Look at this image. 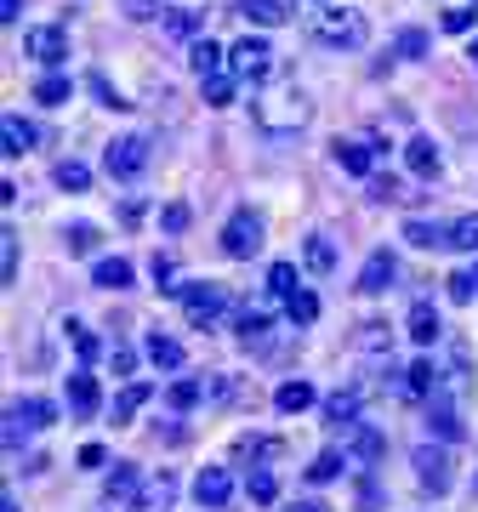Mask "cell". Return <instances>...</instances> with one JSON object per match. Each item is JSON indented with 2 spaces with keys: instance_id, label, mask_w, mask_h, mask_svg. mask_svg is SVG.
<instances>
[{
  "instance_id": "cell-53",
  "label": "cell",
  "mask_w": 478,
  "mask_h": 512,
  "mask_svg": "<svg viewBox=\"0 0 478 512\" xmlns=\"http://www.w3.org/2000/svg\"><path fill=\"white\" fill-rule=\"evenodd\" d=\"M18 12H23V0H0V18L6 23H18Z\"/></svg>"
},
{
  "instance_id": "cell-58",
  "label": "cell",
  "mask_w": 478,
  "mask_h": 512,
  "mask_svg": "<svg viewBox=\"0 0 478 512\" xmlns=\"http://www.w3.org/2000/svg\"><path fill=\"white\" fill-rule=\"evenodd\" d=\"M319 6H331V0H319Z\"/></svg>"
},
{
  "instance_id": "cell-9",
  "label": "cell",
  "mask_w": 478,
  "mask_h": 512,
  "mask_svg": "<svg viewBox=\"0 0 478 512\" xmlns=\"http://www.w3.org/2000/svg\"><path fill=\"white\" fill-rule=\"evenodd\" d=\"M331 154H336V165H342L348 177H370V171H376V148L359 143V137H336Z\"/></svg>"
},
{
  "instance_id": "cell-52",
  "label": "cell",
  "mask_w": 478,
  "mask_h": 512,
  "mask_svg": "<svg viewBox=\"0 0 478 512\" xmlns=\"http://www.w3.org/2000/svg\"><path fill=\"white\" fill-rule=\"evenodd\" d=\"M370 200H405V194H399L393 177H370Z\"/></svg>"
},
{
  "instance_id": "cell-44",
  "label": "cell",
  "mask_w": 478,
  "mask_h": 512,
  "mask_svg": "<svg viewBox=\"0 0 478 512\" xmlns=\"http://www.w3.org/2000/svg\"><path fill=\"white\" fill-rule=\"evenodd\" d=\"M205 103H211V109H228V103H234V74H217V80H205Z\"/></svg>"
},
{
  "instance_id": "cell-19",
  "label": "cell",
  "mask_w": 478,
  "mask_h": 512,
  "mask_svg": "<svg viewBox=\"0 0 478 512\" xmlns=\"http://www.w3.org/2000/svg\"><path fill=\"white\" fill-rule=\"evenodd\" d=\"M268 330H274V308H251V302H245V313H239V342H245V348H262V342H268Z\"/></svg>"
},
{
  "instance_id": "cell-7",
  "label": "cell",
  "mask_w": 478,
  "mask_h": 512,
  "mask_svg": "<svg viewBox=\"0 0 478 512\" xmlns=\"http://www.w3.org/2000/svg\"><path fill=\"white\" fill-rule=\"evenodd\" d=\"M103 165H109V177H120V183L143 177L148 171V137H120V143H109Z\"/></svg>"
},
{
  "instance_id": "cell-8",
  "label": "cell",
  "mask_w": 478,
  "mask_h": 512,
  "mask_svg": "<svg viewBox=\"0 0 478 512\" xmlns=\"http://www.w3.org/2000/svg\"><path fill=\"white\" fill-rule=\"evenodd\" d=\"M137 490H143V473H137V461H114L109 484H103V512H131Z\"/></svg>"
},
{
  "instance_id": "cell-28",
  "label": "cell",
  "mask_w": 478,
  "mask_h": 512,
  "mask_svg": "<svg viewBox=\"0 0 478 512\" xmlns=\"http://www.w3.org/2000/svg\"><path fill=\"white\" fill-rule=\"evenodd\" d=\"M302 262H308L313 274H331L336 268V245L325 234H308V245H302Z\"/></svg>"
},
{
  "instance_id": "cell-42",
  "label": "cell",
  "mask_w": 478,
  "mask_h": 512,
  "mask_svg": "<svg viewBox=\"0 0 478 512\" xmlns=\"http://www.w3.org/2000/svg\"><path fill=\"white\" fill-rule=\"evenodd\" d=\"M342 467H348V456H336V450H319V456H313V467H308V478H313V484H331Z\"/></svg>"
},
{
  "instance_id": "cell-4",
  "label": "cell",
  "mask_w": 478,
  "mask_h": 512,
  "mask_svg": "<svg viewBox=\"0 0 478 512\" xmlns=\"http://www.w3.org/2000/svg\"><path fill=\"white\" fill-rule=\"evenodd\" d=\"M222 251L234 256V262H251V256L262 251V217H257V211H245V205H239L234 217L222 222Z\"/></svg>"
},
{
  "instance_id": "cell-23",
  "label": "cell",
  "mask_w": 478,
  "mask_h": 512,
  "mask_svg": "<svg viewBox=\"0 0 478 512\" xmlns=\"http://www.w3.org/2000/svg\"><path fill=\"white\" fill-rule=\"evenodd\" d=\"M313 399H319V393H313V382H302V376H296V382H285V387L274 393L279 416H302V410H308Z\"/></svg>"
},
{
  "instance_id": "cell-29",
  "label": "cell",
  "mask_w": 478,
  "mask_h": 512,
  "mask_svg": "<svg viewBox=\"0 0 478 512\" xmlns=\"http://www.w3.org/2000/svg\"><path fill=\"white\" fill-rule=\"evenodd\" d=\"M427 427H433L439 439H450V444L461 439V416H456V410H450V404L439 399V393H433V410H427Z\"/></svg>"
},
{
  "instance_id": "cell-31",
  "label": "cell",
  "mask_w": 478,
  "mask_h": 512,
  "mask_svg": "<svg viewBox=\"0 0 478 512\" xmlns=\"http://www.w3.org/2000/svg\"><path fill=\"white\" fill-rule=\"evenodd\" d=\"M97 239H103V234H97L92 222H69V228H63V251H69V256H92Z\"/></svg>"
},
{
  "instance_id": "cell-46",
  "label": "cell",
  "mask_w": 478,
  "mask_h": 512,
  "mask_svg": "<svg viewBox=\"0 0 478 512\" xmlns=\"http://www.w3.org/2000/svg\"><path fill=\"white\" fill-rule=\"evenodd\" d=\"M86 86H92V92L103 97V109H131V103H126V97H120V92H114V86H109V80H103V74H86Z\"/></svg>"
},
{
  "instance_id": "cell-60",
  "label": "cell",
  "mask_w": 478,
  "mask_h": 512,
  "mask_svg": "<svg viewBox=\"0 0 478 512\" xmlns=\"http://www.w3.org/2000/svg\"><path fill=\"white\" fill-rule=\"evenodd\" d=\"M473 279H478V268H473Z\"/></svg>"
},
{
  "instance_id": "cell-61",
  "label": "cell",
  "mask_w": 478,
  "mask_h": 512,
  "mask_svg": "<svg viewBox=\"0 0 478 512\" xmlns=\"http://www.w3.org/2000/svg\"><path fill=\"white\" fill-rule=\"evenodd\" d=\"M473 6H478V0H473Z\"/></svg>"
},
{
  "instance_id": "cell-43",
  "label": "cell",
  "mask_w": 478,
  "mask_h": 512,
  "mask_svg": "<svg viewBox=\"0 0 478 512\" xmlns=\"http://www.w3.org/2000/svg\"><path fill=\"white\" fill-rule=\"evenodd\" d=\"M353 456L376 461V456H382V433H376V427H353Z\"/></svg>"
},
{
  "instance_id": "cell-36",
  "label": "cell",
  "mask_w": 478,
  "mask_h": 512,
  "mask_svg": "<svg viewBox=\"0 0 478 512\" xmlns=\"http://www.w3.org/2000/svg\"><path fill=\"white\" fill-rule=\"evenodd\" d=\"M63 330H69L74 353H80V370H86V365H92V359H97V353H103V342H97V336H92V330H86V325H80V319H69V325H63Z\"/></svg>"
},
{
  "instance_id": "cell-45",
  "label": "cell",
  "mask_w": 478,
  "mask_h": 512,
  "mask_svg": "<svg viewBox=\"0 0 478 512\" xmlns=\"http://www.w3.org/2000/svg\"><path fill=\"white\" fill-rule=\"evenodd\" d=\"M188 222H194V211H188V205H183V200H171V205H166V211H160V228H166V234H183Z\"/></svg>"
},
{
  "instance_id": "cell-11",
  "label": "cell",
  "mask_w": 478,
  "mask_h": 512,
  "mask_svg": "<svg viewBox=\"0 0 478 512\" xmlns=\"http://www.w3.org/2000/svg\"><path fill=\"white\" fill-rule=\"evenodd\" d=\"M416 478H422L433 495H444V490H450V456L433 450V444H422V450H416Z\"/></svg>"
},
{
  "instance_id": "cell-14",
  "label": "cell",
  "mask_w": 478,
  "mask_h": 512,
  "mask_svg": "<svg viewBox=\"0 0 478 512\" xmlns=\"http://www.w3.org/2000/svg\"><path fill=\"white\" fill-rule=\"evenodd\" d=\"M228 495H234L228 467H205V473L194 478V501H200V507H228Z\"/></svg>"
},
{
  "instance_id": "cell-30",
  "label": "cell",
  "mask_w": 478,
  "mask_h": 512,
  "mask_svg": "<svg viewBox=\"0 0 478 512\" xmlns=\"http://www.w3.org/2000/svg\"><path fill=\"white\" fill-rule=\"evenodd\" d=\"M353 348L359 353H370V359H382V353H393V336H387V325H359V336H353Z\"/></svg>"
},
{
  "instance_id": "cell-2",
  "label": "cell",
  "mask_w": 478,
  "mask_h": 512,
  "mask_svg": "<svg viewBox=\"0 0 478 512\" xmlns=\"http://www.w3.org/2000/svg\"><path fill=\"white\" fill-rule=\"evenodd\" d=\"M365 35H370V23H365V12H353V6H319L313 12V40H325V46H365Z\"/></svg>"
},
{
  "instance_id": "cell-1",
  "label": "cell",
  "mask_w": 478,
  "mask_h": 512,
  "mask_svg": "<svg viewBox=\"0 0 478 512\" xmlns=\"http://www.w3.org/2000/svg\"><path fill=\"white\" fill-rule=\"evenodd\" d=\"M251 120H257V131H268V137H296V131L313 120V97L302 92V86L262 92V97H251Z\"/></svg>"
},
{
  "instance_id": "cell-54",
  "label": "cell",
  "mask_w": 478,
  "mask_h": 512,
  "mask_svg": "<svg viewBox=\"0 0 478 512\" xmlns=\"http://www.w3.org/2000/svg\"><path fill=\"white\" fill-rule=\"evenodd\" d=\"M131 18H154V0H131Z\"/></svg>"
},
{
  "instance_id": "cell-34",
  "label": "cell",
  "mask_w": 478,
  "mask_h": 512,
  "mask_svg": "<svg viewBox=\"0 0 478 512\" xmlns=\"http://www.w3.org/2000/svg\"><path fill=\"white\" fill-rule=\"evenodd\" d=\"M245 495H251L257 507H274V501H279V478L268 473V467H257V473L245 478Z\"/></svg>"
},
{
  "instance_id": "cell-25",
  "label": "cell",
  "mask_w": 478,
  "mask_h": 512,
  "mask_svg": "<svg viewBox=\"0 0 478 512\" xmlns=\"http://www.w3.org/2000/svg\"><path fill=\"white\" fill-rule=\"evenodd\" d=\"M148 359L160 370H183V342L177 336H160V330H148Z\"/></svg>"
},
{
  "instance_id": "cell-20",
  "label": "cell",
  "mask_w": 478,
  "mask_h": 512,
  "mask_svg": "<svg viewBox=\"0 0 478 512\" xmlns=\"http://www.w3.org/2000/svg\"><path fill=\"white\" fill-rule=\"evenodd\" d=\"M325 421H331L336 433H348V427H359V393H331V399H325Z\"/></svg>"
},
{
  "instance_id": "cell-17",
  "label": "cell",
  "mask_w": 478,
  "mask_h": 512,
  "mask_svg": "<svg viewBox=\"0 0 478 512\" xmlns=\"http://www.w3.org/2000/svg\"><path fill=\"white\" fill-rule=\"evenodd\" d=\"M92 285L97 291H131V262L126 256H97L92 262Z\"/></svg>"
},
{
  "instance_id": "cell-15",
  "label": "cell",
  "mask_w": 478,
  "mask_h": 512,
  "mask_svg": "<svg viewBox=\"0 0 478 512\" xmlns=\"http://www.w3.org/2000/svg\"><path fill=\"white\" fill-rule=\"evenodd\" d=\"M393 274H399V262H393L387 251H370L365 268H359V291H365V296H382L387 285H393Z\"/></svg>"
},
{
  "instance_id": "cell-38",
  "label": "cell",
  "mask_w": 478,
  "mask_h": 512,
  "mask_svg": "<svg viewBox=\"0 0 478 512\" xmlns=\"http://www.w3.org/2000/svg\"><path fill=\"white\" fill-rule=\"evenodd\" d=\"M268 291H274V296H296V291H302L296 262H274V268H268Z\"/></svg>"
},
{
  "instance_id": "cell-40",
  "label": "cell",
  "mask_w": 478,
  "mask_h": 512,
  "mask_svg": "<svg viewBox=\"0 0 478 512\" xmlns=\"http://www.w3.org/2000/svg\"><path fill=\"white\" fill-rule=\"evenodd\" d=\"M450 245H456V251H478V211L450 222Z\"/></svg>"
},
{
  "instance_id": "cell-47",
  "label": "cell",
  "mask_w": 478,
  "mask_h": 512,
  "mask_svg": "<svg viewBox=\"0 0 478 512\" xmlns=\"http://www.w3.org/2000/svg\"><path fill=\"white\" fill-rule=\"evenodd\" d=\"M166 29H171V35H194V29H200V12L177 6V12H166Z\"/></svg>"
},
{
  "instance_id": "cell-21",
  "label": "cell",
  "mask_w": 478,
  "mask_h": 512,
  "mask_svg": "<svg viewBox=\"0 0 478 512\" xmlns=\"http://www.w3.org/2000/svg\"><path fill=\"white\" fill-rule=\"evenodd\" d=\"M0 137H6V154H12V160H23V154L35 148V126H29L23 114H6V120H0Z\"/></svg>"
},
{
  "instance_id": "cell-16",
  "label": "cell",
  "mask_w": 478,
  "mask_h": 512,
  "mask_svg": "<svg viewBox=\"0 0 478 512\" xmlns=\"http://www.w3.org/2000/svg\"><path fill=\"white\" fill-rule=\"evenodd\" d=\"M239 12L257 23V29H279V23H291V18H296V0H245Z\"/></svg>"
},
{
  "instance_id": "cell-56",
  "label": "cell",
  "mask_w": 478,
  "mask_h": 512,
  "mask_svg": "<svg viewBox=\"0 0 478 512\" xmlns=\"http://www.w3.org/2000/svg\"><path fill=\"white\" fill-rule=\"evenodd\" d=\"M0 512H18V501H12V495H6V501H0Z\"/></svg>"
},
{
  "instance_id": "cell-39",
  "label": "cell",
  "mask_w": 478,
  "mask_h": 512,
  "mask_svg": "<svg viewBox=\"0 0 478 512\" xmlns=\"http://www.w3.org/2000/svg\"><path fill=\"white\" fill-rule=\"evenodd\" d=\"M0 279L18 285V234L12 228H0Z\"/></svg>"
},
{
  "instance_id": "cell-37",
  "label": "cell",
  "mask_w": 478,
  "mask_h": 512,
  "mask_svg": "<svg viewBox=\"0 0 478 512\" xmlns=\"http://www.w3.org/2000/svg\"><path fill=\"white\" fill-rule=\"evenodd\" d=\"M285 319H291V325H313V319H319V296H313V291L285 296Z\"/></svg>"
},
{
  "instance_id": "cell-26",
  "label": "cell",
  "mask_w": 478,
  "mask_h": 512,
  "mask_svg": "<svg viewBox=\"0 0 478 512\" xmlns=\"http://www.w3.org/2000/svg\"><path fill=\"white\" fill-rule=\"evenodd\" d=\"M148 399H154V382H131L126 393H120V399H114V427H126V421L137 416V410H143Z\"/></svg>"
},
{
  "instance_id": "cell-22",
  "label": "cell",
  "mask_w": 478,
  "mask_h": 512,
  "mask_svg": "<svg viewBox=\"0 0 478 512\" xmlns=\"http://www.w3.org/2000/svg\"><path fill=\"white\" fill-rule=\"evenodd\" d=\"M405 165H410V171H416V177H439V148H433V143H427V137H410V143H405Z\"/></svg>"
},
{
  "instance_id": "cell-33",
  "label": "cell",
  "mask_w": 478,
  "mask_h": 512,
  "mask_svg": "<svg viewBox=\"0 0 478 512\" xmlns=\"http://www.w3.org/2000/svg\"><path fill=\"white\" fill-rule=\"evenodd\" d=\"M200 399H205V382H200V376H183V382L166 387V404H171V410H194Z\"/></svg>"
},
{
  "instance_id": "cell-50",
  "label": "cell",
  "mask_w": 478,
  "mask_h": 512,
  "mask_svg": "<svg viewBox=\"0 0 478 512\" xmlns=\"http://www.w3.org/2000/svg\"><path fill=\"white\" fill-rule=\"evenodd\" d=\"M109 365H114V376H131V370H137V353H131L126 342H114V348H109Z\"/></svg>"
},
{
  "instance_id": "cell-41",
  "label": "cell",
  "mask_w": 478,
  "mask_h": 512,
  "mask_svg": "<svg viewBox=\"0 0 478 512\" xmlns=\"http://www.w3.org/2000/svg\"><path fill=\"white\" fill-rule=\"evenodd\" d=\"M410 393H416V399L439 393V370H433V359H416V365H410Z\"/></svg>"
},
{
  "instance_id": "cell-3",
  "label": "cell",
  "mask_w": 478,
  "mask_h": 512,
  "mask_svg": "<svg viewBox=\"0 0 478 512\" xmlns=\"http://www.w3.org/2000/svg\"><path fill=\"white\" fill-rule=\"evenodd\" d=\"M177 296H183V313L194 330H211L228 313V291L222 285H211V279H194V285H177Z\"/></svg>"
},
{
  "instance_id": "cell-12",
  "label": "cell",
  "mask_w": 478,
  "mask_h": 512,
  "mask_svg": "<svg viewBox=\"0 0 478 512\" xmlns=\"http://www.w3.org/2000/svg\"><path fill=\"white\" fill-rule=\"evenodd\" d=\"M405 330H410V342L416 348H433L444 336V325H439V308L433 302H410V319H405Z\"/></svg>"
},
{
  "instance_id": "cell-10",
  "label": "cell",
  "mask_w": 478,
  "mask_h": 512,
  "mask_svg": "<svg viewBox=\"0 0 478 512\" xmlns=\"http://www.w3.org/2000/svg\"><path fill=\"white\" fill-rule=\"evenodd\" d=\"M171 501H177V478L154 473V478H143V490H137L131 512H171Z\"/></svg>"
},
{
  "instance_id": "cell-49",
  "label": "cell",
  "mask_w": 478,
  "mask_h": 512,
  "mask_svg": "<svg viewBox=\"0 0 478 512\" xmlns=\"http://www.w3.org/2000/svg\"><path fill=\"white\" fill-rule=\"evenodd\" d=\"M444 29H450V35H467V29H473V23H478V12H461V6H450V12H444Z\"/></svg>"
},
{
  "instance_id": "cell-24",
  "label": "cell",
  "mask_w": 478,
  "mask_h": 512,
  "mask_svg": "<svg viewBox=\"0 0 478 512\" xmlns=\"http://www.w3.org/2000/svg\"><path fill=\"white\" fill-rule=\"evenodd\" d=\"M405 239L416 245V251H439V245H450V228H439V222H422V217H410V222H405Z\"/></svg>"
},
{
  "instance_id": "cell-55",
  "label": "cell",
  "mask_w": 478,
  "mask_h": 512,
  "mask_svg": "<svg viewBox=\"0 0 478 512\" xmlns=\"http://www.w3.org/2000/svg\"><path fill=\"white\" fill-rule=\"evenodd\" d=\"M291 512H331V507H325V501H296Z\"/></svg>"
},
{
  "instance_id": "cell-59",
  "label": "cell",
  "mask_w": 478,
  "mask_h": 512,
  "mask_svg": "<svg viewBox=\"0 0 478 512\" xmlns=\"http://www.w3.org/2000/svg\"><path fill=\"white\" fill-rule=\"evenodd\" d=\"M473 490H478V478H473Z\"/></svg>"
},
{
  "instance_id": "cell-27",
  "label": "cell",
  "mask_w": 478,
  "mask_h": 512,
  "mask_svg": "<svg viewBox=\"0 0 478 512\" xmlns=\"http://www.w3.org/2000/svg\"><path fill=\"white\" fill-rule=\"evenodd\" d=\"M12 416H18L23 427H52V421H57V404H52V399H35V393H29V399L12 404Z\"/></svg>"
},
{
  "instance_id": "cell-57",
  "label": "cell",
  "mask_w": 478,
  "mask_h": 512,
  "mask_svg": "<svg viewBox=\"0 0 478 512\" xmlns=\"http://www.w3.org/2000/svg\"><path fill=\"white\" fill-rule=\"evenodd\" d=\"M467 57H473V69H478V40H473V46H467Z\"/></svg>"
},
{
  "instance_id": "cell-35",
  "label": "cell",
  "mask_w": 478,
  "mask_h": 512,
  "mask_svg": "<svg viewBox=\"0 0 478 512\" xmlns=\"http://www.w3.org/2000/svg\"><path fill=\"white\" fill-rule=\"evenodd\" d=\"M57 188H63V194H86V183H92V171H86V165L80 160H57Z\"/></svg>"
},
{
  "instance_id": "cell-5",
  "label": "cell",
  "mask_w": 478,
  "mask_h": 512,
  "mask_svg": "<svg viewBox=\"0 0 478 512\" xmlns=\"http://www.w3.org/2000/svg\"><path fill=\"white\" fill-rule=\"evenodd\" d=\"M268 69H274V46L262 35H245V40L228 46V74H234V80H262Z\"/></svg>"
},
{
  "instance_id": "cell-48",
  "label": "cell",
  "mask_w": 478,
  "mask_h": 512,
  "mask_svg": "<svg viewBox=\"0 0 478 512\" xmlns=\"http://www.w3.org/2000/svg\"><path fill=\"white\" fill-rule=\"evenodd\" d=\"M444 285H450V302H473V296H478V279L473 274H450Z\"/></svg>"
},
{
  "instance_id": "cell-32",
  "label": "cell",
  "mask_w": 478,
  "mask_h": 512,
  "mask_svg": "<svg viewBox=\"0 0 478 512\" xmlns=\"http://www.w3.org/2000/svg\"><path fill=\"white\" fill-rule=\"evenodd\" d=\"M69 80H63V74H40L35 80V103H46V109H63V103H69Z\"/></svg>"
},
{
  "instance_id": "cell-51",
  "label": "cell",
  "mask_w": 478,
  "mask_h": 512,
  "mask_svg": "<svg viewBox=\"0 0 478 512\" xmlns=\"http://www.w3.org/2000/svg\"><path fill=\"white\" fill-rule=\"evenodd\" d=\"M399 57H427V35H422V29H405V35H399Z\"/></svg>"
},
{
  "instance_id": "cell-13",
  "label": "cell",
  "mask_w": 478,
  "mask_h": 512,
  "mask_svg": "<svg viewBox=\"0 0 478 512\" xmlns=\"http://www.w3.org/2000/svg\"><path fill=\"white\" fill-rule=\"evenodd\" d=\"M69 410L74 416H97L103 410V387H97L92 370H74L69 376Z\"/></svg>"
},
{
  "instance_id": "cell-18",
  "label": "cell",
  "mask_w": 478,
  "mask_h": 512,
  "mask_svg": "<svg viewBox=\"0 0 478 512\" xmlns=\"http://www.w3.org/2000/svg\"><path fill=\"white\" fill-rule=\"evenodd\" d=\"M222 63H228V52H222L217 40H194V46H188V69L200 74V86H205V80H217Z\"/></svg>"
},
{
  "instance_id": "cell-6",
  "label": "cell",
  "mask_w": 478,
  "mask_h": 512,
  "mask_svg": "<svg viewBox=\"0 0 478 512\" xmlns=\"http://www.w3.org/2000/svg\"><path fill=\"white\" fill-rule=\"evenodd\" d=\"M23 57H35V63H63L69 57V23H35V29H23Z\"/></svg>"
}]
</instances>
